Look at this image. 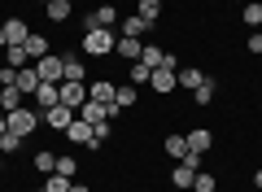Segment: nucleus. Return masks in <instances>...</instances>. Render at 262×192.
<instances>
[{
  "label": "nucleus",
  "mask_w": 262,
  "mask_h": 192,
  "mask_svg": "<svg viewBox=\"0 0 262 192\" xmlns=\"http://www.w3.org/2000/svg\"><path fill=\"white\" fill-rule=\"evenodd\" d=\"M61 74L70 83H88V66H83V57L79 53H61Z\"/></svg>",
  "instance_id": "423d86ee"
},
{
  "label": "nucleus",
  "mask_w": 262,
  "mask_h": 192,
  "mask_svg": "<svg viewBox=\"0 0 262 192\" xmlns=\"http://www.w3.org/2000/svg\"><path fill=\"white\" fill-rule=\"evenodd\" d=\"M140 53H144V39H127V35H118V44H114V57L118 61H140Z\"/></svg>",
  "instance_id": "0eeeda50"
},
{
  "label": "nucleus",
  "mask_w": 262,
  "mask_h": 192,
  "mask_svg": "<svg viewBox=\"0 0 262 192\" xmlns=\"http://www.w3.org/2000/svg\"><path fill=\"white\" fill-rule=\"evenodd\" d=\"M5 131H9V118H5V114H0V136H5Z\"/></svg>",
  "instance_id": "4c0bfd02"
},
{
  "label": "nucleus",
  "mask_w": 262,
  "mask_h": 192,
  "mask_svg": "<svg viewBox=\"0 0 262 192\" xmlns=\"http://www.w3.org/2000/svg\"><path fill=\"white\" fill-rule=\"evenodd\" d=\"M192 101H196V105H210V101H214V79H210V74L192 88Z\"/></svg>",
  "instance_id": "393cba45"
},
{
  "label": "nucleus",
  "mask_w": 262,
  "mask_h": 192,
  "mask_svg": "<svg viewBox=\"0 0 262 192\" xmlns=\"http://www.w3.org/2000/svg\"><path fill=\"white\" fill-rule=\"evenodd\" d=\"M149 79H153V70H149V66H144V61H131V83H136V88H144Z\"/></svg>",
  "instance_id": "2f4dec72"
},
{
  "label": "nucleus",
  "mask_w": 262,
  "mask_h": 192,
  "mask_svg": "<svg viewBox=\"0 0 262 192\" xmlns=\"http://www.w3.org/2000/svg\"><path fill=\"white\" fill-rule=\"evenodd\" d=\"M210 144H214V136H210L206 127H196V131H188V153H206Z\"/></svg>",
  "instance_id": "6ab92c4d"
},
{
  "label": "nucleus",
  "mask_w": 262,
  "mask_h": 192,
  "mask_svg": "<svg viewBox=\"0 0 262 192\" xmlns=\"http://www.w3.org/2000/svg\"><path fill=\"white\" fill-rule=\"evenodd\" d=\"M70 192H88V183H70Z\"/></svg>",
  "instance_id": "ea45409f"
},
{
  "label": "nucleus",
  "mask_w": 262,
  "mask_h": 192,
  "mask_svg": "<svg viewBox=\"0 0 262 192\" xmlns=\"http://www.w3.org/2000/svg\"><path fill=\"white\" fill-rule=\"evenodd\" d=\"M114 92H118V83H110V79L88 83V96H92V101H101V105H110V101H114Z\"/></svg>",
  "instance_id": "4468645a"
},
{
  "label": "nucleus",
  "mask_w": 262,
  "mask_h": 192,
  "mask_svg": "<svg viewBox=\"0 0 262 192\" xmlns=\"http://www.w3.org/2000/svg\"><path fill=\"white\" fill-rule=\"evenodd\" d=\"M196 170H201V153H188L184 162H175V170H170V183H175L179 192H184V188H192Z\"/></svg>",
  "instance_id": "7ed1b4c3"
},
{
  "label": "nucleus",
  "mask_w": 262,
  "mask_h": 192,
  "mask_svg": "<svg viewBox=\"0 0 262 192\" xmlns=\"http://www.w3.org/2000/svg\"><path fill=\"white\" fill-rule=\"evenodd\" d=\"M149 31H153V22H144L140 13H136V18H122V22H118V35H127V39H144Z\"/></svg>",
  "instance_id": "1a4fd4ad"
},
{
  "label": "nucleus",
  "mask_w": 262,
  "mask_h": 192,
  "mask_svg": "<svg viewBox=\"0 0 262 192\" xmlns=\"http://www.w3.org/2000/svg\"><path fill=\"white\" fill-rule=\"evenodd\" d=\"M70 9H75V5H70V0H48V5H44L48 22H66V18H70Z\"/></svg>",
  "instance_id": "aec40b11"
},
{
  "label": "nucleus",
  "mask_w": 262,
  "mask_h": 192,
  "mask_svg": "<svg viewBox=\"0 0 262 192\" xmlns=\"http://www.w3.org/2000/svg\"><path fill=\"white\" fill-rule=\"evenodd\" d=\"M110 131H114V122H96V127H92V140H88V148H101L105 140H110Z\"/></svg>",
  "instance_id": "7c9ffc66"
},
{
  "label": "nucleus",
  "mask_w": 262,
  "mask_h": 192,
  "mask_svg": "<svg viewBox=\"0 0 262 192\" xmlns=\"http://www.w3.org/2000/svg\"><path fill=\"white\" fill-rule=\"evenodd\" d=\"M66 140H75V144H88V140H92V122H83V118L75 114V122L66 127Z\"/></svg>",
  "instance_id": "dca6fc26"
},
{
  "label": "nucleus",
  "mask_w": 262,
  "mask_h": 192,
  "mask_svg": "<svg viewBox=\"0 0 262 192\" xmlns=\"http://www.w3.org/2000/svg\"><path fill=\"white\" fill-rule=\"evenodd\" d=\"M22 48H27V57H31V61H39V57H48V35H44V31H31Z\"/></svg>",
  "instance_id": "ddd939ff"
},
{
  "label": "nucleus",
  "mask_w": 262,
  "mask_h": 192,
  "mask_svg": "<svg viewBox=\"0 0 262 192\" xmlns=\"http://www.w3.org/2000/svg\"><path fill=\"white\" fill-rule=\"evenodd\" d=\"M31 166H35L39 175H53V170H57V153H48V148H39V153L31 157Z\"/></svg>",
  "instance_id": "b1692460"
},
{
  "label": "nucleus",
  "mask_w": 262,
  "mask_h": 192,
  "mask_svg": "<svg viewBox=\"0 0 262 192\" xmlns=\"http://www.w3.org/2000/svg\"><path fill=\"white\" fill-rule=\"evenodd\" d=\"M241 22H245V27H262V0H249V5H245Z\"/></svg>",
  "instance_id": "a878e982"
},
{
  "label": "nucleus",
  "mask_w": 262,
  "mask_h": 192,
  "mask_svg": "<svg viewBox=\"0 0 262 192\" xmlns=\"http://www.w3.org/2000/svg\"><path fill=\"white\" fill-rule=\"evenodd\" d=\"M18 148H22V136H18V131H5V136H0V157L18 153Z\"/></svg>",
  "instance_id": "c756f323"
},
{
  "label": "nucleus",
  "mask_w": 262,
  "mask_h": 192,
  "mask_svg": "<svg viewBox=\"0 0 262 192\" xmlns=\"http://www.w3.org/2000/svg\"><path fill=\"white\" fill-rule=\"evenodd\" d=\"M140 18L144 22H158L162 18V0H140Z\"/></svg>",
  "instance_id": "473e14b6"
},
{
  "label": "nucleus",
  "mask_w": 262,
  "mask_h": 192,
  "mask_svg": "<svg viewBox=\"0 0 262 192\" xmlns=\"http://www.w3.org/2000/svg\"><path fill=\"white\" fill-rule=\"evenodd\" d=\"M0 170H5V157H0Z\"/></svg>",
  "instance_id": "a19ab883"
},
{
  "label": "nucleus",
  "mask_w": 262,
  "mask_h": 192,
  "mask_svg": "<svg viewBox=\"0 0 262 192\" xmlns=\"http://www.w3.org/2000/svg\"><path fill=\"white\" fill-rule=\"evenodd\" d=\"M114 44H118V31H114V27H88V35H83V57H110Z\"/></svg>",
  "instance_id": "f257e3e1"
},
{
  "label": "nucleus",
  "mask_w": 262,
  "mask_h": 192,
  "mask_svg": "<svg viewBox=\"0 0 262 192\" xmlns=\"http://www.w3.org/2000/svg\"><path fill=\"white\" fill-rule=\"evenodd\" d=\"M5 27V35H9V44H27V35H31V27L22 18H9V22H0Z\"/></svg>",
  "instance_id": "f3484780"
},
{
  "label": "nucleus",
  "mask_w": 262,
  "mask_h": 192,
  "mask_svg": "<svg viewBox=\"0 0 262 192\" xmlns=\"http://www.w3.org/2000/svg\"><path fill=\"white\" fill-rule=\"evenodd\" d=\"M13 83H18V70L13 66H0V88H13Z\"/></svg>",
  "instance_id": "f704fd0d"
},
{
  "label": "nucleus",
  "mask_w": 262,
  "mask_h": 192,
  "mask_svg": "<svg viewBox=\"0 0 262 192\" xmlns=\"http://www.w3.org/2000/svg\"><path fill=\"white\" fill-rule=\"evenodd\" d=\"M22 105H27V92H22L18 83L0 92V114H13V110H22Z\"/></svg>",
  "instance_id": "f8f14e48"
},
{
  "label": "nucleus",
  "mask_w": 262,
  "mask_h": 192,
  "mask_svg": "<svg viewBox=\"0 0 262 192\" xmlns=\"http://www.w3.org/2000/svg\"><path fill=\"white\" fill-rule=\"evenodd\" d=\"M114 105H118V110H131V105H136V83H122V88L114 92Z\"/></svg>",
  "instance_id": "bb28decb"
},
{
  "label": "nucleus",
  "mask_w": 262,
  "mask_h": 192,
  "mask_svg": "<svg viewBox=\"0 0 262 192\" xmlns=\"http://www.w3.org/2000/svg\"><path fill=\"white\" fill-rule=\"evenodd\" d=\"M70 183H75V179H66V175H44V192H70Z\"/></svg>",
  "instance_id": "c85d7f7f"
},
{
  "label": "nucleus",
  "mask_w": 262,
  "mask_h": 192,
  "mask_svg": "<svg viewBox=\"0 0 262 192\" xmlns=\"http://www.w3.org/2000/svg\"><path fill=\"white\" fill-rule=\"evenodd\" d=\"M166 157L184 162V157H188V136H179V131H175V136H166Z\"/></svg>",
  "instance_id": "412c9836"
},
{
  "label": "nucleus",
  "mask_w": 262,
  "mask_h": 192,
  "mask_svg": "<svg viewBox=\"0 0 262 192\" xmlns=\"http://www.w3.org/2000/svg\"><path fill=\"white\" fill-rule=\"evenodd\" d=\"M35 105H39V114L53 110V105H61V83H39L35 88Z\"/></svg>",
  "instance_id": "6e6552de"
},
{
  "label": "nucleus",
  "mask_w": 262,
  "mask_h": 192,
  "mask_svg": "<svg viewBox=\"0 0 262 192\" xmlns=\"http://www.w3.org/2000/svg\"><path fill=\"white\" fill-rule=\"evenodd\" d=\"M258 31H262V27H258Z\"/></svg>",
  "instance_id": "a18cd8bd"
},
{
  "label": "nucleus",
  "mask_w": 262,
  "mask_h": 192,
  "mask_svg": "<svg viewBox=\"0 0 262 192\" xmlns=\"http://www.w3.org/2000/svg\"><path fill=\"white\" fill-rule=\"evenodd\" d=\"M0 92H5V88H0Z\"/></svg>",
  "instance_id": "c03bdc74"
},
{
  "label": "nucleus",
  "mask_w": 262,
  "mask_h": 192,
  "mask_svg": "<svg viewBox=\"0 0 262 192\" xmlns=\"http://www.w3.org/2000/svg\"><path fill=\"white\" fill-rule=\"evenodd\" d=\"M35 74H39L44 83H61V79H66V74H61V57H57V53L39 57V61H35Z\"/></svg>",
  "instance_id": "39448f33"
},
{
  "label": "nucleus",
  "mask_w": 262,
  "mask_h": 192,
  "mask_svg": "<svg viewBox=\"0 0 262 192\" xmlns=\"http://www.w3.org/2000/svg\"><path fill=\"white\" fill-rule=\"evenodd\" d=\"M75 170H79V162H75V157H57V175L75 179Z\"/></svg>",
  "instance_id": "72a5a7b5"
},
{
  "label": "nucleus",
  "mask_w": 262,
  "mask_h": 192,
  "mask_svg": "<svg viewBox=\"0 0 262 192\" xmlns=\"http://www.w3.org/2000/svg\"><path fill=\"white\" fill-rule=\"evenodd\" d=\"M175 79H179V88H188V92H192V88H196V83L206 79V74L196 70V66H179V70H175Z\"/></svg>",
  "instance_id": "4be33fe9"
},
{
  "label": "nucleus",
  "mask_w": 262,
  "mask_h": 192,
  "mask_svg": "<svg viewBox=\"0 0 262 192\" xmlns=\"http://www.w3.org/2000/svg\"><path fill=\"white\" fill-rule=\"evenodd\" d=\"M44 122L53 131H66L70 122H75V110H66V105H53V110H44Z\"/></svg>",
  "instance_id": "9d476101"
},
{
  "label": "nucleus",
  "mask_w": 262,
  "mask_h": 192,
  "mask_svg": "<svg viewBox=\"0 0 262 192\" xmlns=\"http://www.w3.org/2000/svg\"><path fill=\"white\" fill-rule=\"evenodd\" d=\"M5 118H9V131H18V136L27 140L31 131H35L39 122H44V114H39V110H31V105H22V110H13V114H5Z\"/></svg>",
  "instance_id": "f03ea898"
},
{
  "label": "nucleus",
  "mask_w": 262,
  "mask_h": 192,
  "mask_svg": "<svg viewBox=\"0 0 262 192\" xmlns=\"http://www.w3.org/2000/svg\"><path fill=\"white\" fill-rule=\"evenodd\" d=\"M149 88L158 92V96H170V92L179 88V79H175V70H153V79H149Z\"/></svg>",
  "instance_id": "9b49d317"
},
{
  "label": "nucleus",
  "mask_w": 262,
  "mask_h": 192,
  "mask_svg": "<svg viewBox=\"0 0 262 192\" xmlns=\"http://www.w3.org/2000/svg\"><path fill=\"white\" fill-rule=\"evenodd\" d=\"M192 192H219V179L210 170H196V179H192Z\"/></svg>",
  "instance_id": "cd10ccee"
},
{
  "label": "nucleus",
  "mask_w": 262,
  "mask_h": 192,
  "mask_svg": "<svg viewBox=\"0 0 262 192\" xmlns=\"http://www.w3.org/2000/svg\"><path fill=\"white\" fill-rule=\"evenodd\" d=\"M88 101V83H70V79H61V105L66 110H75L79 114V105Z\"/></svg>",
  "instance_id": "20e7f679"
},
{
  "label": "nucleus",
  "mask_w": 262,
  "mask_h": 192,
  "mask_svg": "<svg viewBox=\"0 0 262 192\" xmlns=\"http://www.w3.org/2000/svg\"><path fill=\"white\" fill-rule=\"evenodd\" d=\"M35 192H44V188H35Z\"/></svg>",
  "instance_id": "37998d69"
},
{
  "label": "nucleus",
  "mask_w": 262,
  "mask_h": 192,
  "mask_svg": "<svg viewBox=\"0 0 262 192\" xmlns=\"http://www.w3.org/2000/svg\"><path fill=\"white\" fill-rule=\"evenodd\" d=\"M39 5H48V0H39Z\"/></svg>",
  "instance_id": "79ce46f5"
},
{
  "label": "nucleus",
  "mask_w": 262,
  "mask_h": 192,
  "mask_svg": "<svg viewBox=\"0 0 262 192\" xmlns=\"http://www.w3.org/2000/svg\"><path fill=\"white\" fill-rule=\"evenodd\" d=\"M5 66H13V70H22V66H31L27 48H22V44H9V48H5Z\"/></svg>",
  "instance_id": "5701e85b"
},
{
  "label": "nucleus",
  "mask_w": 262,
  "mask_h": 192,
  "mask_svg": "<svg viewBox=\"0 0 262 192\" xmlns=\"http://www.w3.org/2000/svg\"><path fill=\"white\" fill-rule=\"evenodd\" d=\"M39 83H44V79L35 74V61H31V66H22V70H18V88L27 92V96H35V88H39Z\"/></svg>",
  "instance_id": "a211bd4d"
},
{
  "label": "nucleus",
  "mask_w": 262,
  "mask_h": 192,
  "mask_svg": "<svg viewBox=\"0 0 262 192\" xmlns=\"http://www.w3.org/2000/svg\"><path fill=\"white\" fill-rule=\"evenodd\" d=\"M5 48H9V35H5V27H0V53H5Z\"/></svg>",
  "instance_id": "e433bc0d"
},
{
  "label": "nucleus",
  "mask_w": 262,
  "mask_h": 192,
  "mask_svg": "<svg viewBox=\"0 0 262 192\" xmlns=\"http://www.w3.org/2000/svg\"><path fill=\"white\" fill-rule=\"evenodd\" d=\"M245 48H249V53H253V57H262V31H253V35H249V39H245Z\"/></svg>",
  "instance_id": "c9c22d12"
},
{
  "label": "nucleus",
  "mask_w": 262,
  "mask_h": 192,
  "mask_svg": "<svg viewBox=\"0 0 262 192\" xmlns=\"http://www.w3.org/2000/svg\"><path fill=\"white\" fill-rule=\"evenodd\" d=\"M253 188H262V170H253Z\"/></svg>",
  "instance_id": "58836bf2"
},
{
  "label": "nucleus",
  "mask_w": 262,
  "mask_h": 192,
  "mask_svg": "<svg viewBox=\"0 0 262 192\" xmlns=\"http://www.w3.org/2000/svg\"><path fill=\"white\" fill-rule=\"evenodd\" d=\"M88 27H114L118 31V9H114V5H101V9L88 18Z\"/></svg>",
  "instance_id": "2eb2a0df"
}]
</instances>
